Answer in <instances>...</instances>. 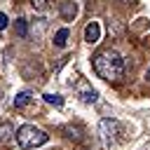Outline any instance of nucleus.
<instances>
[{
	"label": "nucleus",
	"mask_w": 150,
	"mask_h": 150,
	"mask_svg": "<svg viewBox=\"0 0 150 150\" xmlns=\"http://www.w3.org/2000/svg\"><path fill=\"white\" fill-rule=\"evenodd\" d=\"M16 35H19V38H26V35H28V23H26V19H16Z\"/></svg>",
	"instance_id": "9d476101"
},
{
	"label": "nucleus",
	"mask_w": 150,
	"mask_h": 150,
	"mask_svg": "<svg viewBox=\"0 0 150 150\" xmlns=\"http://www.w3.org/2000/svg\"><path fill=\"white\" fill-rule=\"evenodd\" d=\"M7 23H9V21H7V14H5V12H0V30H5V28H7Z\"/></svg>",
	"instance_id": "ddd939ff"
},
{
	"label": "nucleus",
	"mask_w": 150,
	"mask_h": 150,
	"mask_svg": "<svg viewBox=\"0 0 150 150\" xmlns=\"http://www.w3.org/2000/svg\"><path fill=\"white\" fill-rule=\"evenodd\" d=\"M98 129H101V141H103V148H110V145L115 143L117 134H120V124H117V120H101Z\"/></svg>",
	"instance_id": "7ed1b4c3"
},
{
	"label": "nucleus",
	"mask_w": 150,
	"mask_h": 150,
	"mask_svg": "<svg viewBox=\"0 0 150 150\" xmlns=\"http://www.w3.org/2000/svg\"><path fill=\"white\" fill-rule=\"evenodd\" d=\"M45 101L47 103H54V105H63V98L59 94H45Z\"/></svg>",
	"instance_id": "9b49d317"
},
{
	"label": "nucleus",
	"mask_w": 150,
	"mask_h": 150,
	"mask_svg": "<svg viewBox=\"0 0 150 150\" xmlns=\"http://www.w3.org/2000/svg\"><path fill=\"white\" fill-rule=\"evenodd\" d=\"M14 136H16V143L21 150H33V148H40L49 141V134H45L42 129L33 127V124H21L14 131Z\"/></svg>",
	"instance_id": "f03ea898"
},
{
	"label": "nucleus",
	"mask_w": 150,
	"mask_h": 150,
	"mask_svg": "<svg viewBox=\"0 0 150 150\" xmlns=\"http://www.w3.org/2000/svg\"><path fill=\"white\" fill-rule=\"evenodd\" d=\"M28 103H30V91H19V94L14 96V108L21 110V108H26Z\"/></svg>",
	"instance_id": "0eeeda50"
},
{
	"label": "nucleus",
	"mask_w": 150,
	"mask_h": 150,
	"mask_svg": "<svg viewBox=\"0 0 150 150\" xmlns=\"http://www.w3.org/2000/svg\"><path fill=\"white\" fill-rule=\"evenodd\" d=\"M80 98H82L84 103H94V101H96V91L89 89V87H80Z\"/></svg>",
	"instance_id": "1a4fd4ad"
},
{
	"label": "nucleus",
	"mask_w": 150,
	"mask_h": 150,
	"mask_svg": "<svg viewBox=\"0 0 150 150\" xmlns=\"http://www.w3.org/2000/svg\"><path fill=\"white\" fill-rule=\"evenodd\" d=\"M148 75H150V70H148Z\"/></svg>",
	"instance_id": "4468645a"
},
{
	"label": "nucleus",
	"mask_w": 150,
	"mask_h": 150,
	"mask_svg": "<svg viewBox=\"0 0 150 150\" xmlns=\"http://www.w3.org/2000/svg\"><path fill=\"white\" fill-rule=\"evenodd\" d=\"M12 138H14V127H12L9 122H2V124H0V145L9 143Z\"/></svg>",
	"instance_id": "423d86ee"
},
{
	"label": "nucleus",
	"mask_w": 150,
	"mask_h": 150,
	"mask_svg": "<svg viewBox=\"0 0 150 150\" xmlns=\"http://www.w3.org/2000/svg\"><path fill=\"white\" fill-rule=\"evenodd\" d=\"M66 42H68V28H59L54 33V45L56 47H66Z\"/></svg>",
	"instance_id": "6e6552de"
},
{
	"label": "nucleus",
	"mask_w": 150,
	"mask_h": 150,
	"mask_svg": "<svg viewBox=\"0 0 150 150\" xmlns=\"http://www.w3.org/2000/svg\"><path fill=\"white\" fill-rule=\"evenodd\" d=\"M84 40H87L89 45H94V42L101 40V26H98V21H89V23L84 26Z\"/></svg>",
	"instance_id": "20e7f679"
},
{
	"label": "nucleus",
	"mask_w": 150,
	"mask_h": 150,
	"mask_svg": "<svg viewBox=\"0 0 150 150\" xmlns=\"http://www.w3.org/2000/svg\"><path fill=\"white\" fill-rule=\"evenodd\" d=\"M52 0H30V5H33V9H45L47 5H49Z\"/></svg>",
	"instance_id": "f8f14e48"
},
{
	"label": "nucleus",
	"mask_w": 150,
	"mask_h": 150,
	"mask_svg": "<svg viewBox=\"0 0 150 150\" xmlns=\"http://www.w3.org/2000/svg\"><path fill=\"white\" fill-rule=\"evenodd\" d=\"M59 14H61V19L73 21V19H75V14H77V5H75V2H70V0H63V2L59 5Z\"/></svg>",
	"instance_id": "39448f33"
},
{
	"label": "nucleus",
	"mask_w": 150,
	"mask_h": 150,
	"mask_svg": "<svg viewBox=\"0 0 150 150\" xmlns=\"http://www.w3.org/2000/svg\"><path fill=\"white\" fill-rule=\"evenodd\" d=\"M94 70L98 77H103L108 82H117L124 75V59L115 49H103L94 56Z\"/></svg>",
	"instance_id": "f257e3e1"
}]
</instances>
